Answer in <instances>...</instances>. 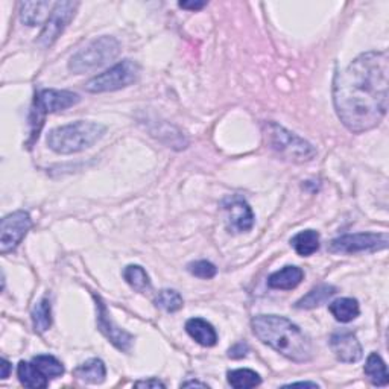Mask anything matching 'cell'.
Segmentation results:
<instances>
[{
  "instance_id": "1",
  "label": "cell",
  "mask_w": 389,
  "mask_h": 389,
  "mask_svg": "<svg viewBox=\"0 0 389 389\" xmlns=\"http://www.w3.org/2000/svg\"><path fill=\"white\" fill-rule=\"evenodd\" d=\"M389 55L365 52L339 72L333 85L338 118L348 131L362 134L383 121L388 111Z\"/></svg>"
},
{
  "instance_id": "2",
  "label": "cell",
  "mask_w": 389,
  "mask_h": 389,
  "mask_svg": "<svg viewBox=\"0 0 389 389\" xmlns=\"http://www.w3.org/2000/svg\"><path fill=\"white\" fill-rule=\"evenodd\" d=\"M252 332L261 342L283 354L292 362L303 364L312 359V342L297 324L285 316L259 315L252 319Z\"/></svg>"
},
{
  "instance_id": "3",
  "label": "cell",
  "mask_w": 389,
  "mask_h": 389,
  "mask_svg": "<svg viewBox=\"0 0 389 389\" xmlns=\"http://www.w3.org/2000/svg\"><path fill=\"white\" fill-rule=\"evenodd\" d=\"M106 128L96 122L78 121L58 126L47 134V146L56 154H76L92 146L104 137Z\"/></svg>"
},
{
  "instance_id": "4",
  "label": "cell",
  "mask_w": 389,
  "mask_h": 389,
  "mask_svg": "<svg viewBox=\"0 0 389 389\" xmlns=\"http://www.w3.org/2000/svg\"><path fill=\"white\" fill-rule=\"evenodd\" d=\"M121 54V44L114 37H99L78 51L69 61V70L81 75L113 61Z\"/></svg>"
},
{
  "instance_id": "5",
  "label": "cell",
  "mask_w": 389,
  "mask_h": 389,
  "mask_svg": "<svg viewBox=\"0 0 389 389\" xmlns=\"http://www.w3.org/2000/svg\"><path fill=\"white\" fill-rule=\"evenodd\" d=\"M81 101V97L69 90H54L46 89L38 92L35 94L34 105L31 110V135L32 139L38 137L42 126L44 123V118L47 114H52L56 111H63L66 109L76 105Z\"/></svg>"
},
{
  "instance_id": "6",
  "label": "cell",
  "mask_w": 389,
  "mask_h": 389,
  "mask_svg": "<svg viewBox=\"0 0 389 389\" xmlns=\"http://www.w3.org/2000/svg\"><path fill=\"white\" fill-rule=\"evenodd\" d=\"M266 135L271 148L289 161L304 163L312 160L316 155V149L312 144L277 123L268 125Z\"/></svg>"
},
{
  "instance_id": "7",
  "label": "cell",
  "mask_w": 389,
  "mask_h": 389,
  "mask_svg": "<svg viewBox=\"0 0 389 389\" xmlns=\"http://www.w3.org/2000/svg\"><path fill=\"white\" fill-rule=\"evenodd\" d=\"M140 76V66L132 60H123L113 66L111 69L97 75L84 85L89 93H106L116 92L130 87Z\"/></svg>"
},
{
  "instance_id": "8",
  "label": "cell",
  "mask_w": 389,
  "mask_h": 389,
  "mask_svg": "<svg viewBox=\"0 0 389 389\" xmlns=\"http://www.w3.org/2000/svg\"><path fill=\"white\" fill-rule=\"evenodd\" d=\"M388 243V233H356V235H345L332 240L328 248L332 252L354 254V252H376L385 249Z\"/></svg>"
},
{
  "instance_id": "9",
  "label": "cell",
  "mask_w": 389,
  "mask_h": 389,
  "mask_svg": "<svg viewBox=\"0 0 389 389\" xmlns=\"http://www.w3.org/2000/svg\"><path fill=\"white\" fill-rule=\"evenodd\" d=\"M78 6H80L78 2H56L42 34L38 35L37 44L44 49L51 47L58 40V37L64 32L67 25L72 22Z\"/></svg>"
},
{
  "instance_id": "10",
  "label": "cell",
  "mask_w": 389,
  "mask_h": 389,
  "mask_svg": "<svg viewBox=\"0 0 389 389\" xmlns=\"http://www.w3.org/2000/svg\"><path fill=\"white\" fill-rule=\"evenodd\" d=\"M31 227L32 219L27 211L18 210L5 216L0 223V252L6 254L14 251Z\"/></svg>"
},
{
  "instance_id": "11",
  "label": "cell",
  "mask_w": 389,
  "mask_h": 389,
  "mask_svg": "<svg viewBox=\"0 0 389 389\" xmlns=\"http://www.w3.org/2000/svg\"><path fill=\"white\" fill-rule=\"evenodd\" d=\"M94 301H96V310H97V328L101 330V333L110 340V342L121 350V352L130 353L131 348L134 345V336L128 332H125L121 327L116 326L113 323V319L110 318L109 309H106L105 303L102 301V298L99 295H94Z\"/></svg>"
},
{
  "instance_id": "12",
  "label": "cell",
  "mask_w": 389,
  "mask_h": 389,
  "mask_svg": "<svg viewBox=\"0 0 389 389\" xmlns=\"http://www.w3.org/2000/svg\"><path fill=\"white\" fill-rule=\"evenodd\" d=\"M330 348L338 357V361L344 364H354L362 359V345L354 333L348 330H340L330 338Z\"/></svg>"
},
{
  "instance_id": "13",
  "label": "cell",
  "mask_w": 389,
  "mask_h": 389,
  "mask_svg": "<svg viewBox=\"0 0 389 389\" xmlns=\"http://www.w3.org/2000/svg\"><path fill=\"white\" fill-rule=\"evenodd\" d=\"M223 207L228 210L231 227L236 231H248L254 226V213L247 201L240 198H230L223 202Z\"/></svg>"
},
{
  "instance_id": "14",
  "label": "cell",
  "mask_w": 389,
  "mask_h": 389,
  "mask_svg": "<svg viewBox=\"0 0 389 389\" xmlns=\"http://www.w3.org/2000/svg\"><path fill=\"white\" fill-rule=\"evenodd\" d=\"M186 332L202 347H213L218 342V333L215 327L202 318L189 319L186 323Z\"/></svg>"
},
{
  "instance_id": "15",
  "label": "cell",
  "mask_w": 389,
  "mask_h": 389,
  "mask_svg": "<svg viewBox=\"0 0 389 389\" xmlns=\"http://www.w3.org/2000/svg\"><path fill=\"white\" fill-rule=\"evenodd\" d=\"M304 278V272L298 266H285L274 274H271L268 278V286L271 289H281L290 290L295 289Z\"/></svg>"
},
{
  "instance_id": "16",
  "label": "cell",
  "mask_w": 389,
  "mask_h": 389,
  "mask_svg": "<svg viewBox=\"0 0 389 389\" xmlns=\"http://www.w3.org/2000/svg\"><path fill=\"white\" fill-rule=\"evenodd\" d=\"M54 6L52 2H23L20 6L22 22L27 26L42 25L51 16Z\"/></svg>"
},
{
  "instance_id": "17",
  "label": "cell",
  "mask_w": 389,
  "mask_h": 389,
  "mask_svg": "<svg viewBox=\"0 0 389 389\" xmlns=\"http://www.w3.org/2000/svg\"><path fill=\"white\" fill-rule=\"evenodd\" d=\"M73 373L78 378H80V381L96 385V383H102L105 381L106 368L101 359L94 357V359H90V361L81 364Z\"/></svg>"
},
{
  "instance_id": "18",
  "label": "cell",
  "mask_w": 389,
  "mask_h": 389,
  "mask_svg": "<svg viewBox=\"0 0 389 389\" xmlns=\"http://www.w3.org/2000/svg\"><path fill=\"white\" fill-rule=\"evenodd\" d=\"M17 376L20 383L26 388H46L49 385V378L37 368L34 362L22 361L17 366Z\"/></svg>"
},
{
  "instance_id": "19",
  "label": "cell",
  "mask_w": 389,
  "mask_h": 389,
  "mask_svg": "<svg viewBox=\"0 0 389 389\" xmlns=\"http://www.w3.org/2000/svg\"><path fill=\"white\" fill-rule=\"evenodd\" d=\"M328 310L339 323H350L361 314V307L354 298H338L328 306Z\"/></svg>"
},
{
  "instance_id": "20",
  "label": "cell",
  "mask_w": 389,
  "mask_h": 389,
  "mask_svg": "<svg viewBox=\"0 0 389 389\" xmlns=\"http://www.w3.org/2000/svg\"><path fill=\"white\" fill-rule=\"evenodd\" d=\"M290 243L298 256L309 257L319 249V233L315 230L300 231L298 235L292 237Z\"/></svg>"
},
{
  "instance_id": "21",
  "label": "cell",
  "mask_w": 389,
  "mask_h": 389,
  "mask_svg": "<svg viewBox=\"0 0 389 389\" xmlns=\"http://www.w3.org/2000/svg\"><path fill=\"white\" fill-rule=\"evenodd\" d=\"M364 371L366 377L369 378V382L376 386H386L389 383V374L386 369V364L383 362V359L381 354L371 353L366 359V364Z\"/></svg>"
},
{
  "instance_id": "22",
  "label": "cell",
  "mask_w": 389,
  "mask_h": 389,
  "mask_svg": "<svg viewBox=\"0 0 389 389\" xmlns=\"http://www.w3.org/2000/svg\"><path fill=\"white\" fill-rule=\"evenodd\" d=\"M336 294V288L330 285H319L309 292L307 295L301 298L295 304L297 309H315L321 304H324L326 301Z\"/></svg>"
},
{
  "instance_id": "23",
  "label": "cell",
  "mask_w": 389,
  "mask_h": 389,
  "mask_svg": "<svg viewBox=\"0 0 389 389\" xmlns=\"http://www.w3.org/2000/svg\"><path fill=\"white\" fill-rule=\"evenodd\" d=\"M228 383L236 388V389H248V388H256L261 383V377L248 368H240V369H233L227 374Z\"/></svg>"
},
{
  "instance_id": "24",
  "label": "cell",
  "mask_w": 389,
  "mask_h": 389,
  "mask_svg": "<svg viewBox=\"0 0 389 389\" xmlns=\"http://www.w3.org/2000/svg\"><path fill=\"white\" fill-rule=\"evenodd\" d=\"M32 324L37 333H44L52 326V306L51 301L43 298L32 310Z\"/></svg>"
},
{
  "instance_id": "25",
  "label": "cell",
  "mask_w": 389,
  "mask_h": 389,
  "mask_svg": "<svg viewBox=\"0 0 389 389\" xmlns=\"http://www.w3.org/2000/svg\"><path fill=\"white\" fill-rule=\"evenodd\" d=\"M123 278L134 290L146 292L151 289V280L148 272L139 265H128L123 269Z\"/></svg>"
},
{
  "instance_id": "26",
  "label": "cell",
  "mask_w": 389,
  "mask_h": 389,
  "mask_svg": "<svg viewBox=\"0 0 389 389\" xmlns=\"http://www.w3.org/2000/svg\"><path fill=\"white\" fill-rule=\"evenodd\" d=\"M32 362L47 378H56L64 374L63 364L51 354H38L32 359Z\"/></svg>"
},
{
  "instance_id": "27",
  "label": "cell",
  "mask_w": 389,
  "mask_h": 389,
  "mask_svg": "<svg viewBox=\"0 0 389 389\" xmlns=\"http://www.w3.org/2000/svg\"><path fill=\"white\" fill-rule=\"evenodd\" d=\"M155 304H157V307L163 309L164 312L173 314V312H178V310L184 306V301L177 290L163 289L161 292H159L157 298H155Z\"/></svg>"
},
{
  "instance_id": "28",
  "label": "cell",
  "mask_w": 389,
  "mask_h": 389,
  "mask_svg": "<svg viewBox=\"0 0 389 389\" xmlns=\"http://www.w3.org/2000/svg\"><path fill=\"white\" fill-rule=\"evenodd\" d=\"M189 272L192 276L194 277H199V278H213L216 274H218V268L211 264V261H207V260H198V261H193V264H190L187 266Z\"/></svg>"
},
{
  "instance_id": "29",
  "label": "cell",
  "mask_w": 389,
  "mask_h": 389,
  "mask_svg": "<svg viewBox=\"0 0 389 389\" xmlns=\"http://www.w3.org/2000/svg\"><path fill=\"white\" fill-rule=\"evenodd\" d=\"M248 345L245 342H237L236 345H233L230 350H228V356L233 357V359H240V357H245L247 353H248Z\"/></svg>"
},
{
  "instance_id": "30",
  "label": "cell",
  "mask_w": 389,
  "mask_h": 389,
  "mask_svg": "<svg viewBox=\"0 0 389 389\" xmlns=\"http://www.w3.org/2000/svg\"><path fill=\"white\" fill-rule=\"evenodd\" d=\"M137 388H166L163 382H160L159 378H149V381H142L135 383Z\"/></svg>"
},
{
  "instance_id": "31",
  "label": "cell",
  "mask_w": 389,
  "mask_h": 389,
  "mask_svg": "<svg viewBox=\"0 0 389 389\" xmlns=\"http://www.w3.org/2000/svg\"><path fill=\"white\" fill-rule=\"evenodd\" d=\"M180 6L184 9H193V11H197V9L206 6V2H180Z\"/></svg>"
},
{
  "instance_id": "32",
  "label": "cell",
  "mask_w": 389,
  "mask_h": 389,
  "mask_svg": "<svg viewBox=\"0 0 389 389\" xmlns=\"http://www.w3.org/2000/svg\"><path fill=\"white\" fill-rule=\"evenodd\" d=\"M2 378L5 381V378H8L9 376V371H11V365H9V362L6 361V359H2Z\"/></svg>"
},
{
  "instance_id": "33",
  "label": "cell",
  "mask_w": 389,
  "mask_h": 389,
  "mask_svg": "<svg viewBox=\"0 0 389 389\" xmlns=\"http://www.w3.org/2000/svg\"><path fill=\"white\" fill-rule=\"evenodd\" d=\"M189 386H201V388H209L207 383H202L198 381H190V382H184L181 383V388H189Z\"/></svg>"
},
{
  "instance_id": "34",
  "label": "cell",
  "mask_w": 389,
  "mask_h": 389,
  "mask_svg": "<svg viewBox=\"0 0 389 389\" xmlns=\"http://www.w3.org/2000/svg\"><path fill=\"white\" fill-rule=\"evenodd\" d=\"M286 386H310V388H319V385L314 383V382H294V383H289V385H285Z\"/></svg>"
}]
</instances>
